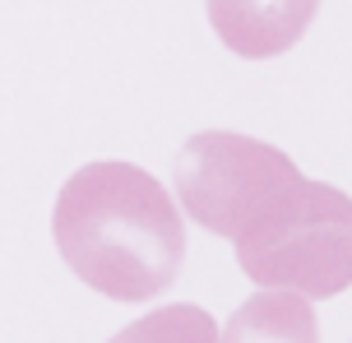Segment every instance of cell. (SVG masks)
I'll return each instance as SVG.
<instances>
[{"label":"cell","instance_id":"7a4b0ae2","mask_svg":"<svg viewBox=\"0 0 352 343\" xmlns=\"http://www.w3.org/2000/svg\"><path fill=\"white\" fill-rule=\"evenodd\" d=\"M301 186L306 177L283 148L232 130H204L176 153V195L186 214L228 241L274 223Z\"/></svg>","mask_w":352,"mask_h":343},{"label":"cell","instance_id":"5b68a950","mask_svg":"<svg viewBox=\"0 0 352 343\" xmlns=\"http://www.w3.org/2000/svg\"><path fill=\"white\" fill-rule=\"evenodd\" d=\"M218 343H320V325L301 292L260 288L232 311Z\"/></svg>","mask_w":352,"mask_h":343},{"label":"cell","instance_id":"6da1fadb","mask_svg":"<svg viewBox=\"0 0 352 343\" xmlns=\"http://www.w3.org/2000/svg\"><path fill=\"white\" fill-rule=\"evenodd\" d=\"M56 251L79 283L111 302H148L176 283L186 260V228L172 195L121 158L84 163L52 209Z\"/></svg>","mask_w":352,"mask_h":343},{"label":"cell","instance_id":"8992f818","mask_svg":"<svg viewBox=\"0 0 352 343\" xmlns=\"http://www.w3.org/2000/svg\"><path fill=\"white\" fill-rule=\"evenodd\" d=\"M111 343H218V325L204 307L176 302V307H158L148 316H140Z\"/></svg>","mask_w":352,"mask_h":343},{"label":"cell","instance_id":"277c9868","mask_svg":"<svg viewBox=\"0 0 352 343\" xmlns=\"http://www.w3.org/2000/svg\"><path fill=\"white\" fill-rule=\"evenodd\" d=\"M320 0H209V23L232 56L269 60L297 47Z\"/></svg>","mask_w":352,"mask_h":343},{"label":"cell","instance_id":"3957f363","mask_svg":"<svg viewBox=\"0 0 352 343\" xmlns=\"http://www.w3.org/2000/svg\"><path fill=\"white\" fill-rule=\"evenodd\" d=\"M236 260L260 288L301 292L306 302L338 297L352 288V195L306 181L274 223L236 236Z\"/></svg>","mask_w":352,"mask_h":343}]
</instances>
